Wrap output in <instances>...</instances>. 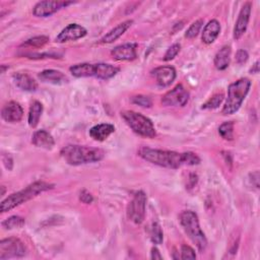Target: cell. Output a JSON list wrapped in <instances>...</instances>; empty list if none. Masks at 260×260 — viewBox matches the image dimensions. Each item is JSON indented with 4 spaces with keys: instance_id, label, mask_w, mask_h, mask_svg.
Listing matches in <instances>:
<instances>
[{
    "instance_id": "1",
    "label": "cell",
    "mask_w": 260,
    "mask_h": 260,
    "mask_svg": "<svg viewBox=\"0 0 260 260\" xmlns=\"http://www.w3.org/2000/svg\"><path fill=\"white\" fill-rule=\"evenodd\" d=\"M138 155L146 161L168 169H179L182 166H195L200 162L199 156L193 152H176L146 146L139 148Z\"/></svg>"
},
{
    "instance_id": "2",
    "label": "cell",
    "mask_w": 260,
    "mask_h": 260,
    "mask_svg": "<svg viewBox=\"0 0 260 260\" xmlns=\"http://www.w3.org/2000/svg\"><path fill=\"white\" fill-rule=\"evenodd\" d=\"M61 156L71 166H79L100 161L105 156V151L98 147L86 145H67L60 150Z\"/></svg>"
},
{
    "instance_id": "3",
    "label": "cell",
    "mask_w": 260,
    "mask_h": 260,
    "mask_svg": "<svg viewBox=\"0 0 260 260\" xmlns=\"http://www.w3.org/2000/svg\"><path fill=\"white\" fill-rule=\"evenodd\" d=\"M53 187H54L53 184H50V183H47V182H44V181L34 182L32 184L28 185L24 189H22L18 192H15V193L9 195L8 197H6L1 202L0 210H1V212L9 211V210L13 209L14 207H16V206L30 200L31 198L36 197L38 194L52 189Z\"/></svg>"
},
{
    "instance_id": "4",
    "label": "cell",
    "mask_w": 260,
    "mask_h": 260,
    "mask_svg": "<svg viewBox=\"0 0 260 260\" xmlns=\"http://www.w3.org/2000/svg\"><path fill=\"white\" fill-rule=\"evenodd\" d=\"M251 81L248 78H241L229 85L228 98L221 110L223 115L236 113L243 104L244 99L249 92Z\"/></svg>"
},
{
    "instance_id": "5",
    "label": "cell",
    "mask_w": 260,
    "mask_h": 260,
    "mask_svg": "<svg viewBox=\"0 0 260 260\" xmlns=\"http://www.w3.org/2000/svg\"><path fill=\"white\" fill-rule=\"evenodd\" d=\"M179 219L185 233L196 245L197 249L200 252L204 251L207 246V240L204 233L200 229L197 214L192 210H185L180 214Z\"/></svg>"
},
{
    "instance_id": "6",
    "label": "cell",
    "mask_w": 260,
    "mask_h": 260,
    "mask_svg": "<svg viewBox=\"0 0 260 260\" xmlns=\"http://www.w3.org/2000/svg\"><path fill=\"white\" fill-rule=\"evenodd\" d=\"M121 117L136 134L147 138H153L156 135L152 121L146 116L134 111H124Z\"/></svg>"
},
{
    "instance_id": "7",
    "label": "cell",
    "mask_w": 260,
    "mask_h": 260,
    "mask_svg": "<svg viewBox=\"0 0 260 260\" xmlns=\"http://www.w3.org/2000/svg\"><path fill=\"white\" fill-rule=\"evenodd\" d=\"M145 207L146 195L142 191H137L127 206L128 218L136 224L141 223L145 216Z\"/></svg>"
},
{
    "instance_id": "8",
    "label": "cell",
    "mask_w": 260,
    "mask_h": 260,
    "mask_svg": "<svg viewBox=\"0 0 260 260\" xmlns=\"http://www.w3.org/2000/svg\"><path fill=\"white\" fill-rule=\"evenodd\" d=\"M26 249L23 243L14 237L6 238L1 240L0 242V259H8V258H18L23 257L25 255Z\"/></svg>"
},
{
    "instance_id": "9",
    "label": "cell",
    "mask_w": 260,
    "mask_h": 260,
    "mask_svg": "<svg viewBox=\"0 0 260 260\" xmlns=\"http://www.w3.org/2000/svg\"><path fill=\"white\" fill-rule=\"evenodd\" d=\"M188 101L189 92L184 88L182 84L176 85L161 98V104L164 106L172 107H184Z\"/></svg>"
},
{
    "instance_id": "10",
    "label": "cell",
    "mask_w": 260,
    "mask_h": 260,
    "mask_svg": "<svg viewBox=\"0 0 260 260\" xmlns=\"http://www.w3.org/2000/svg\"><path fill=\"white\" fill-rule=\"evenodd\" d=\"M71 4L72 1H40L34 6L32 13L38 17H47Z\"/></svg>"
},
{
    "instance_id": "11",
    "label": "cell",
    "mask_w": 260,
    "mask_h": 260,
    "mask_svg": "<svg viewBox=\"0 0 260 260\" xmlns=\"http://www.w3.org/2000/svg\"><path fill=\"white\" fill-rule=\"evenodd\" d=\"M86 34H87V30L83 26L77 23H69L56 37V42L65 43L69 41H76L78 39L83 38Z\"/></svg>"
},
{
    "instance_id": "12",
    "label": "cell",
    "mask_w": 260,
    "mask_h": 260,
    "mask_svg": "<svg viewBox=\"0 0 260 260\" xmlns=\"http://www.w3.org/2000/svg\"><path fill=\"white\" fill-rule=\"evenodd\" d=\"M251 10H252V4L251 2H246L244 6L241 8V11L239 13L238 19L235 24L234 28V39L239 40L246 31L250 15H251Z\"/></svg>"
},
{
    "instance_id": "13",
    "label": "cell",
    "mask_w": 260,
    "mask_h": 260,
    "mask_svg": "<svg viewBox=\"0 0 260 260\" xmlns=\"http://www.w3.org/2000/svg\"><path fill=\"white\" fill-rule=\"evenodd\" d=\"M159 87H167L176 78V70L173 66H159L151 71Z\"/></svg>"
},
{
    "instance_id": "14",
    "label": "cell",
    "mask_w": 260,
    "mask_h": 260,
    "mask_svg": "<svg viewBox=\"0 0 260 260\" xmlns=\"http://www.w3.org/2000/svg\"><path fill=\"white\" fill-rule=\"evenodd\" d=\"M136 48V43H126L115 47L111 51V55L115 60L118 61H132L137 57Z\"/></svg>"
},
{
    "instance_id": "15",
    "label": "cell",
    "mask_w": 260,
    "mask_h": 260,
    "mask_svg": "<svg viewBox=\"0 0 260 260\" xmlns=\"http://www.w3.org/2000/svg\"><path fill=\"white\" fill-rule=\"evenodd\" d=\"M23 116V109L22 107L14 101L7 103L1 111V117L4 121L9 123L19 122Z\"/></svg>"
},
{
    "instance_id": "16",
    "label": "cell",
    "mask_w": 260,
    "mask_h": 260,
    "mask_svg": "<svg viewBox=\"0 0 260 260\" xmlns=\"http://www.w3.org/2000/svg\"><path fill=\"white\" fill-rule=\"evenodd\" d=\"M119 71H120V68L117 66L107 64V63H96V64H92L91 76L107 80L114 77Z\"/></svg>"
},
{
    "instance_id": "17",
    "label": "cell",
    "mask_w": 260,
    "mask_h": 260,
    "mask_svg": "<svg viewBox=\"0 0 260 260\" xmlns=\"http://www.w3.org/2000/svg\"><path fill=\"white\" fill-rule=\"evenodd\" d=\"M133 20L132 19H128L125 20L121 23H119L117 26H115L114 28H112L109 32H107L101 40L100 43L101 44H110L113 43L114 41H116L117 39H119L122 35H124V32L132 25Z\"/></svg>"
},
{
    "instance_id": "18",
    "label": "cell",
    "mask_w": 260,
    "mask_h": 260,
    "mask_svg": "<svg viewBox=\"0 0 260 260\" xmlns=\"http://www.w3.org/2000/svg\"><path fill=\"white\" fill-rule=\"evenodd\" d=\"M14 83L17 87L25 91H34L38 88L37 81L27 73L24 72H16L12 76Z\"/></svg>"
},
{
    "instance_id": "19",
    "label": "cell",
    "mask_w": 260,
    "mask_h": 260,
    "mask_svg": "<svg viewBox=\"0 0 260 260\" xmlns=\"http://www.w3.org/2000/svg\"><path fill=\"white\" fill-rule=\"evenodd\" d=\"M31 142L35 146L45 149H52L55 144L53 136L44 129L38 130L34 133L31 137Z\"/></svg>"
},
{
    "instance_id": "20",
    "label": "cell",
    "mask_w": 260,
    "mask_h": 260,
    "mask_svg": "<svg viewBox=\"0 0 260 260\" xmlns=\"http://www.w3.org/2000/svg\"><path fill=\"white\" fill-rule=\"evenodd\" d=\"M220 32V24L216 19H211L207 22V24H205L203 31H202V42L209 45L212 44L216 38L218 37Z\"/></svg>"
},
{
    "instance_id": "21",
    "label": "cell",
    "mask_w": 260,
    "mask_h": 260,
    "mask_svg": "<svg viewBox=\"0 0 260 260\" xmlns=\"http://www.w3.org/2000/svg\"><path fill=\"white\" fill-rule=\"evenodd\" d=\"M115 131V127L109 123H102L94 125L89 129V136L96 141L106 140L113 132Z\"/></svg>"
},
{
    "instance_id": "22",
    "label": "cell",
    "mask_w": 260,
    "mask_h": 260,
    "mask_svg": "<svg viewBox=\"0 0 260 260\" xmlns=\"http://www.w3.org/2000/svg\"><path fill=\"white\" fill-rule=\"evenodd\" d=\"M38 77L44 81V82H49V83H54V84H63L68 81V78L58 70L54 69H46L38 74Z\"/></svg>"
},
{
    "instance_id": "23",
    "label": "cell",
    "mask_w": 260,
    "mask_h": 260,
    "mask_svg": "<svg viewBox=\"0 0 260 260\" xmlns=\"http://www.w3.org/2000/svg\"><path fill=\"white\" fill-rule=\"evenodd\" d=\"M231 61V47L223 46L214 57V66L218 70H224L229 67Z\"/></svg>"
},
{
    "instance_id": "24",
    "label": "cell",
    "mask_w": 260,
    "mask_h": 260,
    "mask_svg": "<svg viewBox=\"0 0 260 260\" xmlns=\"http://www.w3.org/2000/svg\"><path fill=\"white\" fill-rule=\"evenodd\" d=\"M42 113H43L42 103H40L39 101H34L30 105L28 116H27V122H28V125L31 128L37 127V125L39 124Z\"/></svg>"
},
{
    "instance_id": "25",
    "label": "cell",
    "mask_w": 260,
    "mask_h": 260,
    "mask_svg": "<svg viewBox=\"0 0 260 260\" xmlns=\"http://www.w3.org/2000/svg\"><path fill=\"white\" fill-rule=\"evenodd\" d=\"M91 65L92 64H89V63L75 64L69 68V71L75 77H88L90 76Z\"/></svg>"
},
{
    "instance_id": "26",
    "label": "cell",
    "mask_w": 260,
    "mask_h": 260,
    "mask_svg": "<svg viewBox=\"0 0 260 260\" xmlns=\"http://www.w3.org/2000/svg\"><path fill=\"white\" fill-rule=\"evenodd\" d=\"M25 224V220L23 217L18 215H13L8 218H6L4 221H2V226L6 230H12V229H19L22 228Z\"/></svg>"
},
{
    "instance_id": "27",
    "label": "cell",
    "mask_w": 260,
    "mask_h": 260,
    "mask_svg": "<svg viewBox=\"0 0 260 260\" xmlns=\"http://www.w3.org/2000/svg\"><path fill=\"white\" fill-rule=\"evenodd\" d=\"M218 133L224 140H229V141L233 140L234 139V122L233 121L223 122L218 128Z\"/></svg>"
},
{
    "instance_id": "28",
    "label": "cell",
    "mask_w": 260,
    "mask_h": 260,
    "mask_svg": "<svg viewBox=\"0 0 260 260\" xmlns=\"http://www.w3.org/2000/svg\"><path fill=\"white\" fill-rule=\"evenodd\" d=\"M149 236H150V240L153 244H155V245L161 244V242H162V231H161L160 225L157 222H153L151 224Z\"/></svg>"
},
{
    "instance_id": "29",
    "label": "cell",
    "mask_w": 260,
    "mask_h": 260,
    "mask_svg": "<svg viewBox=\"0 0 260 260\" xmlns=\"http://www.w3.org/2000/svg\"><path fill=\"white\" fill-rule=\"evenodd\" d=\"M224 99V95L222 92L220 93H215L213 94L205 104L202 105V109L205 110H211V109H216L217 107L220 106V104L222 103Z\"/></svg>"
},
{
    "instance_id": "30",
    "label": "cell",
    "mask_w": 260,
    "mask_h": 260,
    "mask_svg": "<svg viewBox=\"0 0 260 260\" xmlns=\"http://www.w3.org/2000/svg\"><path fill=\"white\" fill-rule=\"evenodd\" d=\"M49 42V38L46 36H38L34 37L31 39H28L25 43H23V46L25 47H32V48H41L45 46Z\"/></svg>"
},
{
    "instance_id": "31",
    "label": "cell",
    "mask_w": 260,
    "mask_h": 260,
    "mask_svg": "<svg viewBox=\"0 0 260 260\" xmlns=\"http://www.w3.org/2000/svg\"><path fill=\"white\" fill-rule=\"evenodd\" d=\"M202 25H203V19L200 18V19L194 21V22L190 25V27L187 29V31H186V34H185V37L188 38V39H193V38H195V37L198 35V32L200 31V28L202 27Z\"/></svg>"
},
{
    "instance_id": "32",
    "label": "cell",
    "mask_w": 260,
    "mask_h": 260,
    "mask_svg": "<svg viewBox=\"0 0 260 260\" xmlns=\"http://www.w3.org/2000/svg\"><path fill=\"white\" fill-rule=\"evenodd\" d=\"M131 102H132L133 104H135V105H138V106L142 107V108H149V107H151V105H152L151 100H150L148 96H146V95H141V94L133 96L132 100H131Z\"/></svg>"
},
{
    "instance_id": "33",
    "label": "cell",
    "mask_w": 260,
    "mask_h": 260,
    "mask_svg": "<svg viewBox=\"0 0 260 260\" xmlns=\"http://www.w3.org/2000/svg\"><path fill=\"white\" fill-rule=\"evenodd\" d=\"M180 49H181V46L180 44H174L172 45L166 52L165 56H164V60L165 61H171L173 60L177 55L178 53L180 52Z\"/></svg>"
},
{
    "instance_id": "34",
    "label": "cell",
    "mask_w": 260,
    "mask_h": 260,
    "mask_svg": "<svg viewBox=\"0 0 260 260\" xmlns=\"http://www.w3.org/2000/svg\"><path fill=\"white\" fill-rule=\"evenodd\" d=\"M181 258L182 259H195L196 254L195 251L188 245L181 246Z\"/></svg>"
},
{
    "instance_id": "35",
    "label": "cell",
    "mask_w": 260,
    "mask_h": 260,
    "mask_svg": "<svg viewBox=\"0 0 260 260\" xmlns=\"http://www.w3.org/2000/svg\"><path fill=\"white\" fill-rule=\"evenodd\" d=\"M79 200L81 202L85 203V204H89V203H91L93 201V197H92V195L88 191L82 190L80 192V194H79Z\"/></svg>"
},
{
    "instance_id": "36",
    "label": "cell",
    "mask_w": 260,
    "mask_h": 260,
    "mask_svg": "<svg viewBox=\"0 0 260 260\" xmlns=\"http://www.w3.org/2000/svg\"><path fill=\"white\" fill-rule=\"evenodd\" d=\"M248 57H249V55H248L247 51L239 50L236 54V61L239 64H244L248 60Z\"/></svg>"
},
{
    "instance_id": "37",
    "label": "cell",
    "mask_w": 260,
    "mask_h": 260,
    "mask_svg": "<svg viewBox=\"0 0 260 260\" xmlns=\"http://www.w3.org/2000/svg\"><path fill=\"white\" fill-rule=\"evenodd\" d=\"M2 160L6 167V169L8 170H11L12 169V166H13V160L12 158L9 156V155H3L2 156Z\"/></svg>"
},
{
    "instance_id": "38",
    "label": "cell",
    "mask_w": 260,
    "mask_h": 260,
    "mask_svg": "<svg viewBox=\"0 0 260 260\" xmlns=\"http://www.w3.org/2000/svg\"><path fill=\"white\" fill-rule=\"evenodd\" d=\"M150 258H151V259H162V256L160 255L159 251H158V250H157L155 247H153V248L151 249Z\"/></svg>"
},
{
    "instance_id": "39",
    "label": "cell",
    "mask_w": 260,
    "mask_h": 260,
    "mask_svg": "<svg viewBox=\"0 0 260 260\" xmlns=\"http://www.w3.org/2000/svg\"><path fill=\"white\" fill-rule=\"evenodd\" d=\"M251 73H258L259 72V61H256V63L253 65V67L250 69Z\"/></svg>"
},
{
    "instance_id": "40",
    "label": "cell",
    "mask_w": 260,
    "mask_h": 260,
    "mask_svg": "<svg viewBox=\"0 0 260 260\" xmlns=\"http://www.w3.org/2000/svg\"><path fill=\"white\" fill-rule=\"evenodd\" d=\"M6 68H8V66L1 65V72H2V73H4V71H5V69H6Z\"/></svg>"
},
{
    "instance_id": "41",
    "label": "cell",
    "mask_w": 260,
    "mask_h": 260,
    "mask_svg": "<svg viewBox=\"0 0 260 260\" xmlns=\"http://www.w3.org/2000/svg\"><path fill=\"white\" fill-rule=\"evenodd\" d=\"M1 188H2V192H1V195H4V193H5V189H4V186H2Z\"/></svg>"
}]
</instances>
